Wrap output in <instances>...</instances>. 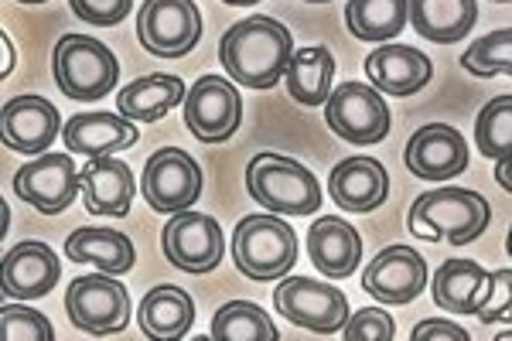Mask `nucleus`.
Instances as JSON below:
<instances>
[{
    "instance_id": "c85d7f7f",
    "label": "nucleus",
    "mask_w": 512,
    "mask_h": 341,
    "mask_svg": "<svg viewBox=\"0 0 512 341\" xmlns=\"http://www.w3.org/2000/svg\"><path fill=\"white\" fill-rule=\"evenodd\" d=\"M410 0H349L345 24L359 41H390L407 28Z\"/></svg>"
},
{
    "instance_id": "f8f14e48",
    "label": "nucleus",
    "mask_w": 512,
    "mask_h": 341,
    "mask_svg": "<svg viewBox=\"0 0 512 341\" xmlns=\"http://www.w3.org/2000/svg\"><path fill=\"white\" fill-rule=\"evenodd\" d=\"M243 120V99L233 79L202 76L185 96V127L202 144H222L239 130Z\"/></svg>"
},
{
    "instance_id": "6ab92c4d",
    "label": "nucleus",
    "mask_w": 512,
    "mask_h": 341,
    "mask_svg": "<svg viewBox=\"0 0 512 341\" xmlns=\"http://www.w3.org/2000/svg\"><path fill=\"white\" fill-rule=\"evenodd\" d=\"M62 140L69 154L110 157L134 147L140 133L123 113H79L62 127Z\"/></svg>"
},
{
    "instance_id": "0eeeda50",
    "label": "nucleus",
    "mask_w": 512,
    "mask_h": 341,
    "mask_svg": "<svg viewBox=\"0 0 512 341\" xmlns=\"http://www.w3.org/2000/svg\"><path fill=\"white\" fill-rule=\"evenodd\" d=\"M325 120L349 144H379L390 137V106L373 82H342L325 103Z\"/></svg>"
},
{
    "instance_id": "1a4fd4ad",
    "label": "nucleus",
    "mask_w": 512,
    "mask_h": 341,
    "mask_svg": "<svg viewBox=\"0 0 512 341\" xmlns=\"http://www.w3.org/2000/svg\"><path fill=\"white\" fill-rule=\"evenodd\" d=\"M274 304L287 321L315 335H335L349 324V297L311 277H287L274 290Z\"/></svg>"
},
{
    "instance_id": "ea45409f",
    "label": "nucleus",
    "mask_w": 512,
    "mask_h": 341,
    "mask_svg": "<svg viewBox=\"0 0 512 341\" xmlns=\"http://www.w3.org/2000/svg\"><path fill=\"white\" fill-rule=\"evenodd\" d=\"M495 341H512V331H499V335H495Z\"/></svg>"
},
{
    "instance_id": "a878e982",
    "label": "nucleus",
    "mask_w": 512,
    "mask_h": 341,
    "mask_svg": "<svg viewBox=\"0 0 512 341\" xmlns=\"http://www.w3.org/2000/svg\"><path fill=\"white\" fill-rule=\"evenodd\" d=\"M65 256L72 263H93L103 273H127L134 266V243L120 229H93L82 226L65 239Z\"/></svg>"
},
{
    "instance_id": "a211bd4d",
    "label": "nucleus",
    "mask_w": 512,
    "mask_h": 341,
    "mask_svg": "<svg viewBox=\"0 0 512 341\" xmlns=\"http://www.w3.org/2000/svg\"><path fill=\"white\" fill-rule=\"evenodd\" d=\"M335 205L345 212H376L390 195V174L373 157H345L328 178Z\"/></svg>"
},
{
    "instance_id": "58836bf2",
    "label": "nucleus",
    "mask_w": 512,
    "mask_h": 341,
    "mask_svg": "<svg viewBox=\"0 0 512 341\" xmlns=\"http://www.w3.org/2000/svg\"><path fill=\"white\" fill-rule=\"evenodd\" d=\"M222 4H229V7H246V4H256V0H222Z\"/></svg>"
},
{
    "instance_id": "412c9836",
    "label": "nucleus",
    "mask_w": 512,
    "mask_h": 341,
    "mask_svg": "<svg viewBox=\"0 0 512 341\" xmlns=\"http://www.w3.org/2000/svg\"><path fill=\"white\" fill-rule=\"evenodd\" d=\"M82 198H86L89 215H110L123 219L134 202V171L117 157H93L86 168L79 171Z\"/></svg>"
},
{
    "instance_id": "9b49d317",
    "label": "nucleus",
    "mask_w": 512,
    "mask_h": 341,
    "mask_svg": "<svg viewBox=\"0 0 512 341\" xmlns=\"http://www.w3.org/2000/svg\"><path fill=\"white\" fill-rule=\"evenodd\" d=\"M161 246L171 266L181 273H212L226 256V236L212 215L202 212H175L161 232Z\"/></svg>"
},
{
    "instance_id": "4c0bfd02",
    "label": "nucleus",
    "mask_w": 512,
    "mask_h": 341,
    "mask_svg": "<svg viewBox=\"0 0 512 341\" xmlns=\"http://www.w3.org/2000/svg\"><path fill=\"white\" fill-rule=\"evenodd\" d=\"M495 181H499V185L512 195V154L502 157V161L495 164Z\"/></svg>"
},
{
    "instance_id": "9d476101",
    "label": "nucleus",
    "mask_w": 512,
    "mask_h": 341,
    "mask_svg": "<svg viewBox=\"0 0 512 341\" xmlns=\"http://www.w3.org/2000/svg\"><path fill=\"white\" fill-rule=\"evenodd\" d=\"M140 195L147 198L154 212L175 215L192 209L202 195V168L188 151L181 147H161L147 157L144 181H140Z\"/></svg>"
},
{
    "instance_id": "f257e3e1",
    "label": "nucleus",
    "mask_w": 512,
    "mask_h": 341,
    "mask_svg": "<svg viewBox=\"0 0 512 341\" xmlns=\"http://www.w3.org/2000/svg\"><path fill=\"white\" fill-rule=\"evenodd\" d=\"M294 58V38L274 18H246L219 41V62L229 79L250 89H274L287 76Z\"/></svg>"
},
{
    "instance_id": "f704fd0d",
    "label": "nucleus",
    "mask_w": 512,
    "mask_h": 341,
    "mask_svg": "<svg viewBox=\"0 0 512 341\" xmlns=\"http://www.w3.org/2000/svg\"><path fill=\"white\" fill-rule=\"evenodd\" d=\"M345 341H393L396 324L386 311L379 307H366V311H355L349 324L342 328Z\"/></svg>"
},
{
    "instance_id": "c756f323",
    "label": "nucleus",
    "mask_w": 512,
    "mask_h": 341,
    "mask_svg": "<svg viewBox=\"0 0 512 341\" xmlns=\"http://www.w3.org/2000/svg\"><path fill=\"white\" fill-rule=\"evenodd\" d=\"M212 338L216 341H277L280 331L267 318L263 307L250 301H229L212 318Z\"/></svg>"
},
{
    "instance_id": "e433bc0d",
    "label": "nucleus",
    "mask_w": 512,
    "mask_h": 341,
    "mask_svg": "<svg viewBox=\"0 0 512 341\" xmlns=\"http://www.w3.org/2000/svg\"><path fill=\"white\" fill-rule=\"evenodd\" d=\"M414 341H468V331L458 328L454 321H441V318H427L420 321L414 331H410Z\"/></svg>"
},
{
    "instance_id": "c9c22d12",
    "label": "nucleus",
    "mask_w": 512,
    "mask_h": 341,
    "mask_svg": "<svg viewBox=\"0 0 512 341\" xmlns=\"http://www.w3.org/2000/svg\"><path fill=\"white\" fill-rule=\"evenodd\" d=\"M130 4L134 0H69L72 14L86 24H96V28H113L130 14Z\"/></svg>"
},
{
    "instance_id": "2eb2a0df",
    "label": "nucleus",
    "mask_w": 512,
    "mask_h": 341,
    "mask_svg": "<svg viewBox=\"0 0 512 341\" xmlns=\"http://www.w3.org/2000/svg\"><path fill=\"white\" fill-rule=\"evenodd\" d=\"M403 164L424 181H448L468 171V144L448 123H427L410 137Z\"/></svg>"
},
{
    "instance_id": "c03bdc74",
    "label": "nucleus",
    "mask_w": 512,
    "mask_h": 341,
    "mask_svg": "<svg viewBox=\"0 0 512 341\" xmlns=\"http://www.w3.org/2000/svg\"><path fill=\"white\" fill-rule=\"evenodd\" d=\"M495 4H512V0H495Z\"/></svg>"
},
{
    "instance_id": "4be33fe9",
    "label": "nucleus",
    "mask_w": 512,
    "mask_h": 341,
    "mask_svg": "<svg viewBox=\"0 0 512 341\" xmlns=\"http://www.w3.org/2000/svg\"><path fill=\"white\" fill-rule=\"evenodd\" d=\"M308 256L318 273L332 280H345L362 263V236L345 219L325 215V219H315V226L308 232Z\"/></svg>"
},
{
    "instance_id": "dca6fc26",
    "label": "nucleus",
    "mask_w": 512,
    "mask_h": 341,
    "mask_svg": "<svg viewBox=\"0 0 512 341\" xmlns=\"http://www.w3.org/2000/svg\"><path fill=\"white\" fill-rule=\"evenodd\" d=\"M59 130V110L45 96H14L0 110V137L18 154H45Z\"/></svg>"
},
{
    "instance_id": "cd10ccee",
    "label": "nucleus",
    "mask_w": 512,
    "mask_h": 341,
    "mask_svg": "<svg viewBox=\"0 0 512 341\" xmlns=\"http://www.w3.org/2000/svg\"><path fill=\"white\" fill-rule=\"evenodd\" d=\"M287 93L301 106H325L328 96L335 93V58L325 45H311L294 52L291 69H287Z\"/></svg>"
},
{
    "instance_id": "5701e85b",
    "label": "nucleus",
    "mask_w": 512,
    "mask_h": 341,
    "mask_svg": "<svg viewBox=\"0 0 512 341\" xmlns=\"http://www.w3.org/2000/svg\"><path fill=\"white\" fill-rule=\"evenodd\" d=\"M188 89L178 76H168V72H151V76H140L117 93V110L127 116V120H140V123H154L161 116H168L171 110H178L185 103Z\"/></svg>"
},
{
    "instance_id": "7c9ffc66",
    "label": "nucleus",
    "mask_w": 512,
    "mask_h": 341,
    "mask_svg": "<svg viewBox=\"0 0 512 341\" xmlns=\"http://www.w3.org/2000/svg\"><path fill=\"white\" fill-rule=\"evenodd\" d=\"M475 144L478 154L492 161L512 154V96H495L492 103H485V110H478Z\"/></svg>"
},
{
    "instance_id": "393cba45",
    "label": "nucleus",
    "mask_w": 512,
    "mask_h": 341,
    "mask_svg": "<svg viewBox=\"0 0 512 341\" xmlns=\"http://www.w3.org/2000/svg\"><path fill=\"white\" fill-rule=\"evenodd\" d=\"M478 0H410V24L434 45H454L475 28Z\"/></svg>"
},
{
    "instance_id": "39448f33",
    "label": "nucleus",
    "mask_w": 512,
    "mask_h": 341,
    "mask_svg": "<svg viewBox=\"0 0 512 341\" xmlns=\"http://www.w3.org/2000/svg\"><path fill=\"white\" fill-rule=\"evenodd\" d=\"M233 263L250 280L287 277L297 263V236L284 219L246 215L233 229Z\"/></svg>"
},
{
    "instance_id": "ddd939ff",
    "label": "nucleus",
    "mask_w": 512,
    "mask_h": 341,
    "mask_svg": "<svg viewBox=\"0 0 512 341\" xmlns=\"http://www.w3.org/2000/svg\"><path fill=\"white\" fill-rule=\"evenodd\" d=\"M82 191L76 161L65 154H41L31 164H21L14 174V195L41 215H59L76 202Z\"/></svg>"
},
{
    "instance_id": "f03ea898",
    "label": "nucleus",
    "mask_w": 512,
    "mask_h": 341,
    "mask_svg": "<svg viewBox=\"0 0 512 341\" xmlns=\"http://www.w3.org/2000/svg\"><path fill=\"white\" fill-rule=\"evenodd\" d=\"M492 209L472 188H441L424 191L410 205V232L424 243L468 246L489 229Z\"/></svg>"
},
{
    "instance_id": "37998d69",
    "label": "nucleus",
    "mask_w": 512,
    "mask_h": 341,
    "mask_svg": "<svg viewBox=\"0 0 512 341\" xmlns=\"http://www.w3.org/2000/svg\"><path fill=\"white\" fill-rule=\"evenodd\" d=\"M308 4H328V0H308Z\"/></svg>"
},
{
    "instance_id": "bb28decb",
    "label": "nucleus",
    "mask_w": 512,
    "mask_h": 341,
    "mask_svg": "<svg viewBox=\"0 0 512 341\" xmlns=\"http://www.w3.org/2000/svg\"><path fill=\"white\" fill-rule=\"evenodd\" d=\"M489 270L475 260H444L441 270L434 273V301L451 314H478Z\"/></svg>"
},
{
    "instance_id": "aec40b11",
    "label": "nucleus",
    "mask_w": 512,
    "mask_h": 341,
    "mask_svg": "<svg viewBox=\"0 0 512 341\" xmlns=\"http://www.w3.org/2000/svg\"><path fill=\"white\" fill-rule=\"evenodd\" d=\"M369 82L386 96H414L431 82V58L410 45H379L366 58Z\"/></svg>"
},
{
    "instance_id": "7ed1b4c3",
    "label": "nucleus",
    "mask_w": 512,
    "mask_h": 341,
    "mask_svg": "<svg viewBox=\"0 0 512 341\" xmlns=\"http://www.w3.org/2000/svg\"><path fill=\"white\" fill-rule=\"evenodd\" d=\"M246 191L274 215H315L321 205L315 171L284 154H256L246 164Z\"/></svg>"
},
{
    "instance_id": "2f4dec72",
    "label": "nucleus",
    "mask_w": 512,
    "mask_h": 341,
    "mask_svg": "<svg viewBox=\"0 0 512 341\" xmlns=\"http://www.w3.org/2000/svg\"><path fill=\"white\" fill-rule=\"evenodd\" d=\"M461 69L472 72L478 79L492 76H512V28L492 31V35L478 38L465 55H461Z\"/></svg>"
},
{
    "instance_id": "72a5a7b5",
    "label": "nucleus",
    "mask_w": 512,
    "mask_h": 341,
    "mask_svg": "<svg viewBox=\"0 0 512 341\" xmlns=\"http://www.w3.org/2000/svg\"><path fill=\"white\" fill-rule=\"evenodd\" d=\"M475 318L489 328L512 321V270H489V284H485Z\"/></svg>"
},
{
    "instance_id": "6e6552de",
    "label": "nucleus",
    "mask_w": 512,
    "mask_h": 341,
    "mask_svg": "<svg viewBox=\"0 0 512 341\" xmlns=\"http://www.w3.org/2000/svg\"><path fill=\"white\" fill-rule=\"evenodd\" d=\"M137 38L158 58H185L202 41V11L195 0H144L137 14Z\"/></svg>"
},
{
    "instance_id": "423d86ee",
    "label": "nucleus",
    "mask_w": 512,
    "mask_h": 341,
    "mask_svg": "<svg viewBox=\"0 0 512 341\" xmlns=\"http://www.w3.org/2000/svg\"><path fill=\"white\" fill-rule=\"evenodd\" d=\"M65 314L86 335H120L130 324V294L113 273H89L69 284Z\"/></svg>"
},
{
    "instance_id": "f3484780",
    "label": "nucleus",
    "mask_w": 512,
    "mask_h": 341,
    "mask_svg": "<svg viewBox=\"0 0 512 341\" xmlns=\"http://www.w3.org/2000/svg\"><path fill=\"white\" fill-rule=\"evenodd\" d=\"M59 284V256L45 243H18L7 249L4 273H0V287H4L7 301H38L48 290Z\"/></svg>"
},
{
    "instance_id": "473e14b6",
    "label": "nucleus",
    "mask_w": 512,
    "mask_h": 341,
    "mask_svg": "<svg viewBox=\"0 0 512 341\" xmlns=\"http://www.w3.org/2000/svg\"><path fill=\"white\" fill-rule=\"evenodd\" d=\"M0 338L7 341H52V321L41 311H31L24 304H7L0 311Z\"/></svg>"
},
{
    "instance_id": "4468645a",
    "label": "nucleus",
    "mask_w": 512,
    "mask_h": 341,
    "mask_svg": "<svg viewBox=\"0 0 512 341\" xmlns=\"http://www.w3.org/2000/svg\"><path fill=\"white\" fill-rule=\"evenodd\" d=\"M427 287V263L414 246H386L362 273V290L383 304H410Z\"/></svg>"
},
{
    "instance_id": "b1692460",
    "label": "nucleus",
    "mask_w": 512,
    "mask_h": 341,
    "mask_svg": "<svg viewBox=\"0 0 512 341\" xmlns=\"http://www.w3.org/2000/svg\"><path fill=\"white\" fill-rule=\"evenodd\" d=\"M137 324L147 338H158V341L185 338L188 328L195 324V301L181 287L161 284L147 290V297L140 301Z\"/></svg>"
},
{
    "instance_id": "a19ab883",
    "label": "nucleus",
    "mask_w": 512,
    "mask_h": 341,
    "mask_svg": "<svg viewBox=\"0 0 512 341\" xmlns=\"http://www.w3.org/2000/svg\"><path fill=\"white\" fill-rule=\"evenodd\" d=\"M506 249H509V256H512V226H509V239H506Z\"/></svg>"
},
{
    "instance_id": "79ce46f5",
    "label": "nucleus",
    "mask_w": 512,
    "mask_h": 341,
    "mask_svg": "<svg viewBox=\"0 0 512 341\" xmlns=\"http://www.w3.org/2000/svg\"><path fill=\"white\" fill-rule=\"evenodd\" d=\"M18 4H45V0H18Z\"/></svg>"
},
{
    "instance_id": "20e7f679",
    "label": "nucleus",
    "mask_w": 512,
    "mask_h": 341,
    "mask_svg": "<svg viewBox=\"0 0 512 341\" xmlns=\"http://www.w3.org/2000/svg\"><path fill=\"white\" fill-rule=\"evenodd\" d=\"M52 72L59 89L76 103H93L113 93L120 82V62L103 41L89 35H65L55 45Z\"/></svg>"
}]
</instances>
